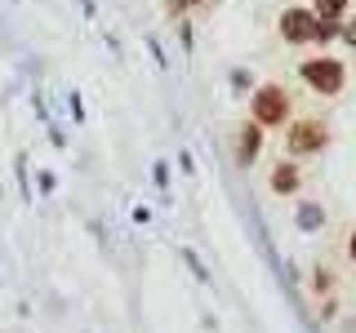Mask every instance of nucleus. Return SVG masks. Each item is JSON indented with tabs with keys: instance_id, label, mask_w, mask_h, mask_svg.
<instances>
[{
	"instance_id": "f257e3e1",
	"label": "nucleus",
	"mask_w": 356,
	"mask_h": 333,
	"mask_svg": "<svg viewBox=\"0 0 356 333\" xmlns=\"http://www.w3.org/2000/svg\"><path fill=\"white\" fill-rule=\"evenodd\" d=\"M298 71H303V80L316 89V94H325V98L343 94V80H348V71H343L339 58H307Z\"/></svg>"
},
{
	"instance_id": "f03ea898",
	"label": "nucleus",
	"mask_w": 356,
	"mask_h": 333,
	"mask_svg": "<svg viewBox=\"0 0 356 333\" xmlns=\"http://www.w3.org/2000/svg\"><path fill=\"white\" fill-rule=\"evenodd\" d=\"M250 111H254V125H281V120L289 116V94L281 85H259L254 89Z\"/></svg>"
},
{
	"instance_id": "7ed1b4c3",
	"label": "nucleus",
	"mask_w": 356,
	"mask_h": 333,
	"mask_svg": "<svg viewBox=\"0 0 356 333\" xmlns=\"http://www.w3.org/2000/svg\"><path fill=\"white\" fill-rule=\"evenodd\" d=\"M285 142H289L294 155H312V151L325 147V125H321V120H298V125H289Z\"/></svg>"
},
{
	"instance_id": "20e7f679",
	"label": "nucleus",
	"mask_w": 356,
	"mask_h": 333,
	"mask_svg": "<svg viewBox=\"0 0 356 333\" xmlns=\"http://www.w3.org/2000/svg\"><path fill=\"white\" fill-rule=\"evenodd\" d=\"M281 36L289 44L316 40V14H312V9H285V14H281Z\"/></svg>"
},
{
	"instance_id": "39448f33",
	"label": "nucleus",
	"mask_w": 356,
	"mask_h": 333,
	"mask_svg": "<svg viewBox=\"0 0 356 333\" xmlns=\"http://www.w3.org/2000/svg\"><path fill=\"white\" fill-rule=\"evenodd\" d=\"M263 125H241V138H236V164H254V155H259V142H263Z\"/></svg>"
},
{
	"instance_id": "423d86ee",
	"label": "nucleus",
	"mask_w": 356,
	"mask_h": 333,
	"mask_svg": "<svg viewBox=\"0 0 356 333\" xmlns=\"http://www.w3.org/2000/svg\"><path fill=\"white\" fill-rule=\"evenodd\" d=\"M343 9H348V0H312V14H316L321 22H339Z\"/></svg>"
},
{
	"instance_id": "0eeeda50",
	"label": "nucleus",
	"mask_w": 356,
	"mask_h": 333,
	"mask_svg": "<svg viewBox=\"0 0 356 333\" xmlns=\"http://www.w3.org/2000/svg\"><path fill=\"white\" fill-rule=\"evenodd\" d=\"M272 187H276V191H294V187H298V169H294V164H281V169L272 173Z\"/></svg>"
},
{
	"instance_id": "6e6552de",
	"label": "nucleus",
	"mask_w": 356,
	"mask_h": 333,
	"mask_svg": "<svg viewBox=\"0 0 356 333\" xmlns=\"http://www.w3.org/2000/svg\"><path fill=\"white\" fill-rule=\"evenodd\" d=\"M200 0H165V9H170V14H187V9H196Z\"/></svg>"
},
{
	"instance_id": "1a4fd4ad",
	"label": "nucleus",
	"mask_w": 356,
	"mask_h": 333,
	"mask_svg": "<svg viewBox=\"0 0 356 333\" xmlns=\"http://www.w3.org/2000/svg\"><path fill=\"white\" fill-rule=\"evenodd\" d=\"M339 36H343V40H348L352 49H356V18H352V22H343V27H339Z\"/></svg>"
},
{
	"instance_id": "9d476101",
	"label": "nucleus",
	"mask_w": 356,
	"mask_h": 333,
	"mask_svg": "<svg viewBox=\"0 0 356 333\" xmlns=\"http://www.w3.org/2000/svg\"><path fill=\"white\" fill-rule=\"evenodd\" d=\"M352 262H356V236H352Z\"/></svg>"
}]
</instances>
